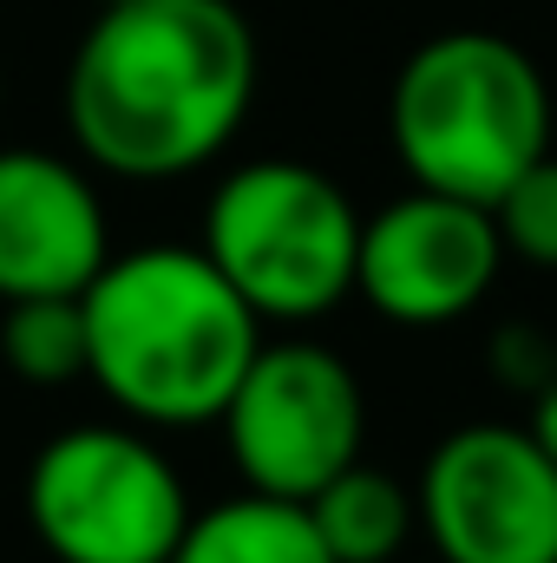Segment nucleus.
<instances>
[{"mask_svg": "<svg viewBox=\"0 0 557 563\" xmlns=\"http://www.w3.org/2000/svg\"><path fill=\"white\" fill-rule=\"evenodd\" d=\"M171 563H335L308 505L237 492L210 511H190Z\"/></svg>", "mask_w": 557, "mask_h": 563, "instance_id": "obj_10", "label": "nucleus"}, {"mask_svg": "<svg viewBox=\"0 0 557 563\" xmlns=\"http://www.w3.org/2000/svg\"><path fill=\"white\" fill-rule=\"evenodd\" d=\"M86 380L144 432L217 426L263 321L197 243L112 250L86 282Z\"/></svg>", "mask_w": 557, "mask_h": 563, "instance_id": "obj_2", "label": "nucleus"}, {"mask_svg": "<svg viewBox=\"0 0 557 563\" xmlns=\"http://www.w3.org/2000/svg\"><path fill=\"white\" fill-rule=\"evenodd\" d=\"M256 99V33L237 0L99 7L66 66V125L92 170L164 184L204 170Z\"/></svg>", "mask_w": 557, "mask_h": 563, "instance_id": "obj_1", "label": "nucleus"}, {"mask_svg": "<svg viewBox=\"0 0 557 563\" xmlns=\"http://www.w3.org/2000/svg\"><path fill=\"white\" fill-rule=\"evenodd\" d=\"M308 518H315V531H321V544H328L335 563H394L407 551V538L419 531L414 492L394 472L368 465V459L335 472L308 498Z\"/></svg>", "mask_w": 557, "mask_h": 563, "instance_id": "obj_11", "label": "nucleus"}, {"mask_svg": "<svg viewBox=\"0 0 557 563\" xmlns=\"http://www.w3.org/2000/svg\"><path fill=\"white\" fill-rule=\"evenodd\" d=\"M0 361L26 387H73L86 380L92 341H86V301L79 295H33V301H0Z\"/></svg>", "mask_w": 557, "mask_h": 563, "instance_id": "obj_12", "label": "nucleus"}, {"mask_svg": "<svg viewBox=\"0 0 557 563\" xmlns=\"http://www.w3.org/2000/svg\"><path fill=\"white\" fill-rule=\"evenodd\" d=\"M492 361H499V380L518 387V394H532V400L557 380V347L545 334H532V328H505L492 341Z\"/></svg>", "mask_w": 557, "mask_h": 563, "instance_id": "obj_14", "label": "nucleus"}, {"mask_svg": "<svg viewBox=\"0 0 557 563\" xmlns=\"http://www.w3.org/2000/svg\"><path fill=\"white\" fill-rule=\"evenodd\" d=\"M492 223L505 256L532 269H557V151H545L525 177L505 184V197L492 203Z\"/></svg>", "mask_w": 557, "mask_h": 563, "instance_id": "obj_13", "label": "nucleus"}, {"mask_svg": "<svg viewBox=\"0 0 557 563\" xmlns=\"http://www.w3.org/2000/svg\"><path fill=\"white\" fill-rule=\"evenodd\" d=\"M419 531L439 563H557V459L532 426H459L419 465Z\"/></svg>", "mask_w": 557, "mask_h": 563, "instance_id": "obj_7", "label": "nucleus"}, {"mask_svg": "<svg viewBox=\"0 0 557 563\" xmlns=\"http://www.w3.org/2000/svg\"><path fill=\"white\" fill-rule=\"evenodd\" d=\"M112 256L99 184L53 151H0V301L86 295Z\"/></svg>", "mask_w": 557, "mask_h": 563, "instance_id": "obj_9", "label": "nucleus"}, {"mask_svg": "<svg viewBox=\"0 0 557 563\" xmlns=\"http://www.w3.org/2000/svg\"><path fill=\"white\" fill-rule=\"evenodd\" d=\"M243 492L308 505L368 445V394L354 367L321 341H263L217 413Z\"/></svg>", "mask_w": 557, "mask_h": 563, "instance_id": "obj_6", "label": "nucleus"}, {"mask_svg": "<svg viewBox=\"0 0 557 563\" xmlns=\"http://www.w3.org/2000/svg\"><path fill=\"white\" fill-rule=\"evenodd\" d=\"M525 426H532V439H538V445L557 459V380L538 394V400H532V420H525Z\"/></svg>", "mask_w": 557, "mask_h": 563, "instance_id": "obj_15", "label": "nucleus"}, {"mask_svg": "<svg viewBox=\"0 0 557 563\" xmlns=\"http://www.w3.org/2000/svg\"><path fill=\"white\" fill-rule=\"evenodd\" d=\"M387 139L419 190L492 210L551 151V86L505 33H433L394 73Z\"/></svg>", "mask_w": 557, "mask_h": 563, "instance_id": "obj_3", "label": "nucleus"}, {"mask_svg": "<svg viewBox=\"0 0 557 563\" xmlns=\"http://www.w3.org/2000/svg\"><path fill=\"white\" fill-rule=\"evenodd\" d=\"M505 269V243L485 203L407 190L361 217L354 295L394 328H452L472 314Z\"/></svg>", "mask_w": 557, "mask_h": 563, "instance_id": "obj_8", "label": "nucleus"}, {"mask_svg": "<svg viewBox=\"0 0 557 563\" xmlns=\"http://www.w3.org/2000/svg\"><path fill=\"white\" fill-rule=\"evenodd\" d=\"M26 525L53 563H171L190 492L144 426H66L26 465Z\"/></svg>", "mask_w": 557, "mask_h": 563, "instance_id": "obj_5", "label": "nucleus"}, {"mask_svg": "<svg viewBox=\"0 0 557 563\" xmlns=\"http://www.w3.org/2000/svg\"><path fill=\"white\" fill-rule=\"evenodd\" d=\"M0 106H7V73H0Z\"/></svg>", "mask_w": 557, "mask_h": 563, "instance_id": "obj_17", "label": "nucleus"}, {"mask_svg": "<svg viewBox=\"0 0 557 563\" xmlns=\"http://www.w3.org/2000/svg\"><path fill=\"white\" fill-rule=\"evenodd\" d=\"M197 250L263 328H302L354 295L361 210L328 170L302 157H250L217 177Z\"/></svg>", "mask_w": 557, "mask_h": 563, "instance_id": "obj_4", "label": "nucleus"}, {"mask_svg": "<svg viewBox=\"0 0 557 563\" xmlns=\"http://www.w3.org/2000/svg\"><path fill=\"white\" fill-rule=\"evenodd\" d=\"M92 7H125V0H92Z\"/></svg>", "mask_w": 557, "mask_h": 563, "instance_id": "obj_16", "label": "nucleus"}]
</instances>
